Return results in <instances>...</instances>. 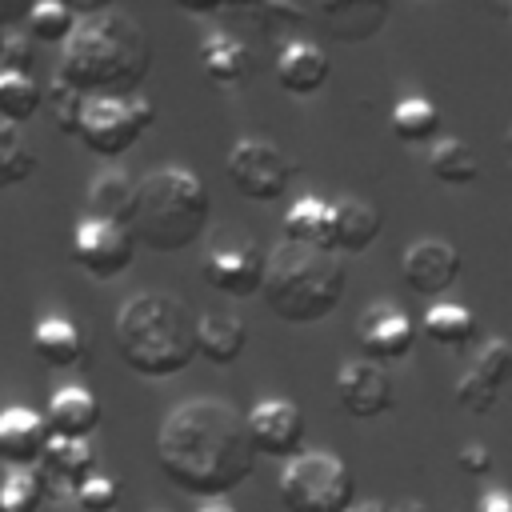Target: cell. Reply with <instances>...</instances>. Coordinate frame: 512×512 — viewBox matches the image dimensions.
I'll list each match as a JSON object with an SVG mask.
<instances>
[{
  "label": "cell",
  "instance_id": "obj_1",
  "mask_svg": "<svg viewBox=\"0 0 512 512\" xmlns=\"http://www.w3.org/2000/svg\"><path fill=\"white\" fill-rule=\"evenodd\" d=\"M248 420L216 396L176 404L156 432V464L172 488L196 500H228L256 472Z\"/></svg>",
  "mask_w": 512,
  "mask_h": 512
},
{
  "label": "cell",
  "instance_id": "obj_2",
  "mask_svg": "<svg viewBox=\"0 0 512 512\" xmlns=\"http://www.w3.org/2000/svg\"><path fill=\"white\" fill-rule=\"evenodd\" d=\"M152 72V44L144 28L128 12H104L92 20H80V28L60 48L56 80L68 88L92 96H116L128 100Z\"/></svg>",
  "mask_w": 512,
  "mask_h": 512
},
{
  "label": "cell",
  "instance_id": "obj_3",
  "mask_svg": "<svg viewBox=\"0 0 512 512\" xmlns=\"http://www.w3.org/2000/svg\"><path fill=\"white\" fill-rule=\"evenodd\" d=\"M200 316L172 292H136L120 304L112 340L120 360L144 380L180 376L196 356Z\"/></svg>",
  "mask_w": 512,
  "mask_h": 512
},
{
  "label": "cell",
  "instance_id": "obj_4",
  "mask_svg": "<svg viewBox=\"0 0 512 512\" xmlns=\"http://www.w3.org/2000/svg\"><path fill=\"white\" fill-rule=\"evenodd\" d=\"M348 288V268L332 248H308L280 240L268 252L264 304L284 324H320L328 320Z\"/></svg>",
  "mask_w": 512,
  "mask_h": 512
},
{
  "label": "cell",
  "instance_id": "obj_5",
  "mask_svg": "<svg viewBox=\"0 0 512 512\" xmlns=\"http://www.w3.org/2000/svg\"><path fill=\"white\" fill-rule=\"evenodd\" d=\"M208 216H212V200L196 172L156 168L140 180L132 236L152 252H184L204 236Z\"/></svg>",
  "mask_w": 512,
  "mask_h": 512
},
{
  "label": "cell",
  "instance_id": "obj_6",
  "mask_svg": "<svg viewBox=\"0 0 512 512\" xmlns=\"http://www.w3.org/2000/svg\"><path fill=\"white\" fill-rule=\"evenodd\" d=\"M276 492L284 512H352L356 476L332 452H300L284 464Z\"/></svg>",
  "mask_w": 512,
  "mask_h": 512
},
{
  "label": "cell",
  "instance_id": "obj_7",
  "mask_svg": "<svg viewBox=\"0 0 512 512\" xmlns=\"http://www.w3.org/2000/svg\"><path fill=\"white\" fill-rule=\"evenodd\" d=\"M156 120V108L148 100H116V96H92L84 108L80 140L96 156H124Z\"/></svg>",
  "mask_w": 512,
  "mask_h": 512
},
{
  "label": "cell",
  "instance_id": "obj_8",
  "mask_svg": "<svg viewBox=\"0 0 512 512\" xmlns=\"http://www.w3.org/2000/svg\"><path fill=\"white\" fill-rule=\"evenodd\" d=\"M264 276H268V252L244 236V232H212L208 244V260H204V280L232 296V300H248L256 292H264Z\"/></svg>",
  "mask_w": 512,
  "mask_h": 512
},
{
  "label": "cell",
  "instance_id": "obj_9",
  "mask_svg": "<svg viewBox=\"0 0 512 512\" xmlns=\"http://www.w3.org/2000/svg\"><path fill=\"white\" fill-rule=\"evenodd\" d=\"M224 172H228V184L244 200L272 204V200H280L288 192V184L296 176V164L268 140H236L228 148Z\"/></svg>",
  "mask_w": 512,
  "mask_h": 512
},
{
  "label": "cell",
  "instance_id": "obj_10",
  "mask_svg": "<svg viewBox=\"0 0 512 512\" xmlns=\"http://www.w3.org/2000/svg\"><path fill=\"white\" fill-rule=\"evenodd\" d=\"M72 260L92 280H116L136 260V236H132V228H120V224H104V220L84 216L76 224V232H72Z\"/></svg>",
  "mask_w": 512,
  "mask_h": 512
},
{
  "label": "cell",
  "instance_id": "obj_11",
  "mask_svg": "<svg viewBox=\"0 0 512 512\" xmlns=\"http://www.w3.org/2000/svg\"><path fill=\"white\" fill-rule=\"evenodd\" d=\"M356 344H360L364 360L388 368V364L412 356V348H416V324L408 320L404 308H396L388 300H376L356 320Z\"/></svg>",
  "mask_w": 512,
  "mask_h": 512
},
{
  "label": "cell",
  "instance_id": "obj_12",
  "mask_svg": "<svg viewBox=\"0 0 512 512\" xmlns=\"http://www.w3.org/2000/svg\"><path fill=\"white\" fill-rule=\"evenodd\" d=\"M248 436L256 456H272V460H296L304 452V412L292 400H260L248 416Z\"/></svg>",
  "mask_w": 512,
  "mask_h": 512
},
{
  "label": "cell",
  "instance_id": "obj_13",
  "mask_svg": "<svg viewBox=\"0 0 512 512\" xmlns=\"http://www.w3.org/2000/svg\"><path fill=\"white\" fill-rule=\"evenodd\" d=\"M336 400L352 420H376L396 404V388H392L388 368L360 356L336 372Z\"/></svg>",
  "mask_w": 512,
  "mask_h": 512
},
{
  "label": "cell",
  "instance_id": "obj_14",
  "mask_svg": "<svg viewBox=\"0 0 512 512\" xmlns=\"http://www.w3.org/2000/svg\"><path fill=\"white\" fill-rule=\"evenodd\" d=\"M460 272H464L460 252L448 240H436V236L408 244L404 260H400V280L416 296H440V292H448L460 280Z\"/></svg>",
  "mask_w": 512,
  "mask_h": 512
},
{
  "label": "cell",
  "instance_id": "obj_15",
  "mask_svg": "<svg viewBox=\"0 0 512 512\" xmlns=\"http://www.w3.org/2000/svg\"><path fill=\"white\" fill-rule=\"evenodd\" d=\"M48 444H52V432L40 412L24 404H12L0 412V460L8 468H40Z\"/></svg>",
  "mask_w": 512,
  "mask_h": 512
},
{
  "label": "cell",
  "instance_id": "obj_16",
  "mask_svg": "<svg viewBox=\"0 0 512 512\" xmlns=\"http://www.w3.org/2000/svg\"><path fill=\"white\" fill-rule=\"evenodd\" d=\"M392 0H316L324 28L344 44H364L388 24Z\"/></svg>",
  "mask_w": 512,
  "mask_h": 512
},
{
  "label": "cell",
  "instance_id": "obj_17",
  "mask_svg": "<svg viewBox=\"0 0 512 512\" xmlns=\"http://www.w3.org/2000/svg\"><path fill=\"white\" fill-rule=\"evenodd\" d=\"M36 472L44 476L48 492L56 488V492H72L76 496L96 476V452H92L88 440H56L52 436V444H48V452H44Z\"/></svg>",
  "mask_w": 512,
  "mask_h": 512
},
{
  "label": "cell",
  "instance_id": "obj_18",
  "mask_svg": "<svg viewBox=\"0 0 512 512\" xmlns=\"http://www.w3.org/2000/svg\"><path fill=\"white\" fill-rule=\"evenodd\" d=\"M136 204H140V180L124 176V172H100L88 184V200H84V216L104 220V224H120L132 228L136 220Z\"/></svg>",
  "mask_w": 512,
  "mask_h": 512
},
{
  "label": "cell",
  "instance_id": "obj_19",
  "mask_svg": "<svg viewBox=\"0 0 512 512\" xmlns=\"http://www.w3.org/2000/svg\"><path fill=\"white\" fill-rule=\"evenodd\" d=\"M44 420H48V432L56 440H88L100 428V400L88 388L68 384L60 392H52Z\"/></svg>",
  "mask_w": 512,
  "mask_h": 512
},
{
  "label": "cell",
  "instance_id": "obj_20",
  "mask_svg": "<svg viewBox=\"0 0 512 512\" xmlns=\"http://www.w3.org/2000/svg\"><path fill=\"white\" fill-rule=\"evenodd\" d=\"M328 72H332L328 52L316 48V44H308V40H288V44L280 48V56H276V80H280V88L292 92V96H312V92H320V88L328 84Z\"/></svg>",
  "mask_w": 512,
  "mask_h": 512
},
{
  "label": "cell",
  "instance_id": "obj_21",
  "mask_svg": "<svg viewBox=\"0 0 512 512\" xmlns=\"http://www.w3.org/2000/svg\"><path fill=\"white\" fill-rule=\"evenodd\" d=\"M384 220H380V208L368 204V200H356V196H344L332 204V252H368L380 236Z\"/></svg>",
  "mask_w": 512,
  "mask_h": 512
},
{
  "label": "cell",
  "instance_id": "obj_22",
  "mask_svg": "<svg viewBox=\"0 0 512 512\" xmlns=\"http://www.w3.org/2000/svg\"><path fill=\"white\" fill-rule=\"evenodd\" d=\"M196 348H200V356H204L208 364L228 368V364H236V360L244 356V348H248V328H244L236 316H228V312H208V316H200V324H196Z\"/></svg>",
  "mask_w": 512,
  "mask_h": 512
},
{
  "label": "cell",
  "instance_id": "obj_23",
  "mask_svg": "<svg viewBox=\"0 0 512 512\" xmlns=\"http://www.w3.org/2000/svg\"><path fill=\"white\" fill-rule=\"evenodd\" d=\"M424 332H428L432 344H440V348H448V352H464V348L476 344L480 320H476V312L464 308V304L436 300V304H428V312H424Z\"/></svg>",
  "mask_w": 512,
  "mask_h": 512
},
{
  "label": "cell",
  "instance_id": "obj_24",
  "mask_svg": "<svg viewBox=\"0 0 512 512\" xmlns=\"http://www.w3.org/2000/svg\"><path fill=\"white\" fill-rule=\"evenodd\" d=\"M284 240L308 248H332V204L320 196H300L284 212Z\"/></svg>",
  "mask_w": 512,
  "mask_h": 512
},
{
  "label": "cell",
  "instance_id": "obj_25",
  "mask_svg": "<svg viewBox=\"0 0 512 512\" xmlns=\"http://www.w3.org/2000/svg\"><path fill=\"white\" fill-rule=\"evenodd\" d=\"M32 352L48 364V368H76L84 360V336L60 320V316H44L32 332Z\"/></svg>",
  "mask_w": 512,
  "mask_h": 512
},
{
  "label": "cell",
  "instance_id": "obj_26",
  "mask_svg": "<svg viewBox=\"0 0 512 512\" xmlns=\"http://www.w3.org/2000/svg\"><path fill=\"white\" fill-rule=\"evenodd\" d=\"M200 64L216 84H240L252 68V56H248L244 40H236L228 32H212L200 44Z\"/></svg>",
  "mask_w": 512,
  "mask_h": 512
},
{
  "label": "cell",
  "instance_id": "obj_27",
  "mask_svg": "<svg viewBox=\"0 0 512 512\" xmlns=\"http://www.w3.org/2000/svg\"><path fill=\"white\" fill-rule=\"evenodd\" d=\"M428 168L440 184H452V188H464L480 176V160L472 152V144L456 140V136H440L432 144V156H428Z\"/></svg>",
  "mask_w": 512,
  "mask_h": 512
},
{
  "label": "cell",
  "instance_id": "obj_28",
  "mask_svg": "<svg viewBox=\"0 0 512 512\" xmlns=\"http://www.w3.org/2000/svg\"><path fill=\"white\" fill-rule=\"evenodd\" d=\"M44 92L32 76L24 72H0V120L4 124H24L40 112Z\"/></svg>",
  "mask_w": 512,
  "mask_h": 512
},
{
  "label": "cell",
  "instance_id": "obj_29",
  "mask_svg": "<svg viewBox=\"0 0 512 512\" xmlns=\"http://www.w3.org/2000/svg\"><path fill=\"white\" fill-rule=\"evenodd\" d=\"M32 172H36V152H32L28 136L20 132V124L0 120V192L24 184Z\"/></svg>",
  "mask_w": 512,
  "mask_h": 512
},
{
  "label": "cell",
  "instance_id": "obj_30",
  "mask_svg": "<svg viewBox=\"0 0 512 512\" xmlns=\"http://www.w3.org/2000/svg\"><path fill=\"white\" fill-rule=\"evenodd\" d=\"M392 132H396V140H404V144H428V140H436V132H440V112H436V104H428V100H420V96L400 100V104L392 108Z\"/></svg>",
  "mask_w": 512,
  "mask_h": 512
},
{
  "label": "cell",
  "instance_id": "obj_31",
  "mask_svg": "<svg viewBox=\"0 0 512 512\" xmlns=\"http://www.w3.org/2000/svg\"><path fill=\"white\" fill-rule=\"evenodd\" d=\"M28 40H36V44H68V36L80 28V16L72 12V8H64L60 0H40L36 8H32V16H28Z\"/></svg>",
  "mask_w": 512,
  "mask_h": 512
},
{
  "label": "cell",
  "instance_id": "obj_32",
  "mask_svg": "<svg viewBox=\"0 0 512 512\" xmlns=\"http://www.w3.org/2000/svg\"><path fill=\"white\" fill-rule=\"evenodd\" d=\"M48 484L36 468H12L0 484V512H44Z\"/></svg>",
  "mask_w": 512,
  "mask_h": 512
},
{
  "label": "cell",
  "instance_id": "obj_33",
  "mask_svg": "<svg viewBox=\"0 0 512 512\" xmlns=\"http://www.w3.org/2000/svg\"><path fill=\"white\" fill-rule=\"evenodd\" d=\"M44 104H48V120L64 132V136H80V124H84V108H88V96L68 88L64 80H52L48 92H44Z\"/></svg>",
  "mask_w": 512,
  "mask_h": 512
},
{
  "label": "cell",
  "instance_id": "obj_34",
  "mask_svg": "<svg viewBox=\"0 0 512 512\" xmlns=\"http://www.w3.org/2000/svg\"><path fill=\"white\" fill-rule=\"evenodd\" d=\"M472 372H476V376H484L492 388H500V392H504V384L512 380V344H508V340H488V344L476 352Z\"/></svg>",
  "mask_w": 512,
  "mask_h": 512
},
{
  "label": "cell",
  "instance_id": "obj_35",
  "mask_svg": "<svg viewBox=\"0 0 512 512\" xmlns=\"http://www.w3.org/2000/svg\"><path fill=\"white\" fill-rule=\"evenodd\" d=\"M452 396H456V404H460L464 412H472V416H488V412L500 404V388H492V384H488L484 376H476L472 368L456 380V392H452Z\"/></svg>",
  "mask_w": 512,
  "mask_h": 512
},
{
  "label": "cell",
  "instance_id": "obj_36",
  "mask_svg": "<svg viewBox=\"0 0 512 512\" xmlns=\"http://www.w3.org/2000/svg\"><path fill=\"white\" fill-rule=\"evenodd\" d=\"M120 480L116 476H92L80 492H76V504H80V512H116L120 508Z\"/></svg>",
  "mask_w": 512,
  "mask_h": 512
},
{
  "label": "cell",
  "instance_id": "obj_37",
  "mask_svg": "<svg viewBox=\"0 0 512 512\" xmlns=\"http://www.w3.org/2000/svg\"><path fill=\"white\" fill-rule=\"evenodd\" d=\"M456 464H460V472H464V476L484 480V476L492 472V452H488L480 440H472V444H464V448L456 452Z\"/></svg>",
  "mask_w": 512,
  "mask_h": 512
},
{
  "label": "cell",
  "instance_id": "obj_38",
  "mask_svg": "<svg viewBox=\"0 0 512 512\" xmlns=\"http://www.w3.org/2000/svg\"><path fill=\"white\" fill-rule=\"evenodd\" d=\"M32 40H24V36H8V44H4V72H24L28 76V68H32V48H28Z\"/></svg>",
  "mask_w": 512,
  "mask_h": 512
},
{
  "label": "cell",
  "instance_id": "obj_39",
  "mask_svg": "<svg viewBox=\"0 0 512 512\" xmlns=\"http://www.w3.org/2000/svg\"><path fill=\"white\" fill-rule=\"evenodd\" d=\"M184 12L192 16H208V12H220V8H244V12H256L260 0H176Z\"/></svg>",
  "mask_w": 512,
  "mask_h": 512
},
{
  "label": "cell",
  "instance_id": "obj_40",
  "mask_svg": "<svg viewBox=\"0 0 512 512\" xmlns=\"http://www.w3.org/2000/svg\"><path fill=\"white\" fill-rule=\"evenodd\" d=\"M40 0H0V28H16V24H28L32 8Z\"/></svg>",
  "mask_w": 512,
  "mask_h": 512
},
{
  "label": "cell",
  "instance_id": "obj_41",
  "mask_svg": "<svg viewBox=\"0 0 512 512\" xmlns=\"http://www.w3.org/2000/svg\"><path fill=\"white\" fill-rule=\"evenodd\" d=\"M472 512H512V492H508V488H492V492H484V496L476 500Z\"/></svg>",
  "mask_w": 512,
  "mask_h": 512
},
{
  "label": "cell",
  "instance_id": "obj_42",
  "mask_svg": "<svg viewBox=\"0 0 512 512\" xmlns=\"http://www.w3.org/2000/svg\"><path fill=\"white\" fill-rule=\"evenodd\" d=\"M64 8H72L80 20H92V16H104V12H112V4L116 0H60Z\"/></svg>",
  "mask_w": 512,
  "mask_h": 512
},
{
  "label": "cell",
  "instance_id": "obj_43",
  "mask_svg": "<svg viewBox=\"0 0 512 512\" xmlns=\"http://www.w3.org/2000/svg\"><path fill=\"white\" fill-rule=\"evenodd\" d=\"M388 512H432L428 504H420V500H400V504H392Z\"/></svg>",
  "mask_w": 512,
  "mask_h": 512
},
{
  "label": "cell",
  "instance_id": "obj_44",
  "mask_svg": "<svg viewBox=\"0 0 512 512\" xmlns=\"http://www.w3.org/2000/svg\"><path fill=\"white\" fill-rule=\"evenodd\" d=\"M352 512H388V504H380V500H356Z\"/></svg>",
  "mask_w": 512,
  "mask_h": 512
},
{
  "label": "cell",
  "instance_id": "obj_45",
  "mask_svg": "<svg viewBox=\"0 0 512 512\" xmlns=\"http://www.w3.org/2000/svg\"><path fill=\"white\" fill-rule=\"evenodd\" d=\"M196 512H236V508H232L228 500H204V504H200Z\"/></svg>",
  "mask_w": 512,
  "mask_h": 512
},
{
  "label": "cell",
  "instance_id": "obj_46",
  "mask_svg": "<svg viewBox=\"0 0 512 512\" xmlns=\"http://www.w3.org/2000/svg\"><path fill=\"white\" fill-rule=\"evenodd\" d=\"M504 156H508V176H512V128H508V136H504Z\"/></svg>",
  "mask_w": 512,
  "mask_h": 512
},
{
  "label": "cell",
  "instance_id": "obj_47",
  "mask_svg": "<svg viewBox=\"0 0 512 512\" xmlns=\"http://www.w3.org/2000/svg\"><path fill=\"white\" fill-rule=\"evenodd\" d=\"M4 44H8V32L0 28V60H4Z\"/></svg>",
  "mask_w": 512,
  "mask_h": 512
}]
</instances>
